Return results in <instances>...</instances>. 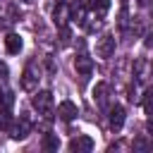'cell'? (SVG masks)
Masks as SVG:
<instances>
[{
    "label": "cell",
    "instance_id": "6",
    "mask_svg": "<svg viewBox=\"0 0 153 153\" xmlns=\"http://www.w3.org/2000/svg\"><path fill=\"white\" fill-rule=\"evenodd\" d=\"M69 19H72V10H69V7L65 5V2H57V7H55V12H53V22H55V26H60V29H65Z\"/></svg>",
    "mask_w": 153,
    "mask_h": 153
},
{
    "label": "cell",
    "instance_id": "5",
    "mask_svg": "<svg viewBox=\"0 0 153 153\" xmlns=\"http://www.w3.org/2000/svg\"><path fill=\"white\" fill-rule=\"evenodd\" d=\"M19 84H22V88H24V91H36V88H38V72L29 65V67L22 72Z\"/></svg>",
    "mask_w": 153,
    "mask_h": 153
},
{
    "label": "cell",
    "instance_id": "21",
    "mask_svg": "<svg viewBox=\"0 0 153 153\" xmlns=\"http://www.w3.org/2000/svg\"><path fill=\"white\" fill-rule=\"evenodd\" d=\"M0 96H2V93H0Z\"/></svg>",
    "mask_w": 153,
    "mask_h": 153
},
{
    "label": "cell",
    "instance_id": "9",
    "mask_svg": "<svg viewBox=\"0 0 153 153\" xmlns=\"http://www.w3.org/2000/svg\"><path fill=\"white\" fill-rule=\"evenodd\" d=\"M74 69H76V74L88 76V74L93 72V62H91V57H86V55H76V57H74Z\"/></svg>",
    "mask_w": 153,
    "mask_h": 153
},
{
    "label": "cell",
    "instance_id": "10",
    "mask_svg": "<svg viewBox=\"0 0 153 153\" xmlns=\"http://www.w3.org/2000/svg\"><path fill=\"white\" fill-rule=\"evenodd\" d=\"M57 115H60L65 122H69V120L76 117V105H74L72 100H62V103L57 105Z\"/></svg>",
    "mask_w": 153,
    "mask_h": 153
},
{
    "label": "cell",
    "instance_id": "7",
    "mask_svg": "<svg viewBox=\"0 0 153 153\" xmlns=\"http://www.w3.org/2000/svg\"><path fill=\"white\" fill-rule=\"evenodd\" d=\"M108 120H110V129L112 131H120L122 124H124V108L122 105H112L108 110Z\"/></svg>",
    "mask_w": 153,
    "mask_h": 153
},
{
    "label": "cell",
    "instance_id": "18",
    "mask_svg": "<svg viewBox=\"0 0 153 153\" xmlns=\"http://www.w3.org/2000/svg\"><path fill=\"white\" fill-rule=\"evenodd\" d=\"M136 2H139V5H141V7H146V5H151V2H153V0H136Z\"/></svg>",
    "mask_w": 153,
    "mask_h": 153
},
{
    "label": "cell",
    "instance_id": "1",
    "mask_svg": "<svg viewBox=\"0 0 153 153\" xmlns=\"http://www.w3.org/2000/svg\"><path fill=\"white\" fill-rule=\"evenodd\" d=\"M31 105H33V110H38V115L53 117L55 105H53V93L50 91H36V96L31 98Z\"/></svg>",
    "mask_w": 153,
    "mask_h": 153
},
{
    "label": "cell",
    "instance_id": "11",
    "mask_svg": "<svg viewBox=\"0 0 153 153\" xmlns=\"http://www.w3.org/2000/svg\"><path fill=\"white\" fill-rule=\"evenodd\" d=\"M5 50H7L10 55H17V53L22 50V38H19L17 33H7V36H5Z\"/></svg>",
    "mask_w": 153,
    "mask_h": 153
},
{
    "label": "cell",
    "instance_id": "12",
    "mask_svg": "<svg viewBox=\"0 0 153 153\" xmlns=\"http://www.w3.org/2000/svg\"><path fill=\"white\" fill-rule=\"evenodd\" d=\"M43 148H45V151H57V148H60V139H57V134H45V139H43Z\"/></svg>",
    "mask_w": 153,
    "mask_h": 153
},
{
    "label": "cell",
    "instance_id": "19",
    "mask_svg": "<svg viewBox=\"0 0 153 153\" xmlns=\"http://www.w3.org/2000/svg\"><path fill=\"white\" fill-rule=\"evenodd\" d=\"M151 72H153V62H151Z\"/></svg>",
    "mask_w": 153,
    "mask_h": 153
},
{
    "label": "cell",
    "instance_id": "3",
    "mask_svg": "<svg viewBox=\"0 0 153 153\" xmlns=\"http://www.w3.org/2000/svg\"><path fill=\"white\" fill-rule=\"evenodd\" d=\"M29 134H31V120H29L26 115H22V117L10 127V136L19 141V139H26Z\"/></svg>",
    "mask_w": 153,
    "mask_h": 153
},
{
    "label": "cell",
    "instance_id": "15",
    "mask_svg": "<svg viewBox=\"0 0 153 153\" xmlns=\"http://www.w3.org/2000/svg\"><path fill=\"white\" fill-rule=\"evenodd\" d=\"M143 67H146V62H143V60H136V62H134V72H136V79H141V72H143Z\"/></svg>",
    "mask_w": 153,
    "mask_h": 153
},
{
    "label": "cell",
    "instance_id": "20",
    "mask_svg": "<svg viewBox=\"0 0 153 153\" xmlns=\"http://www.w3.org/2000/svg\"><path fill=\"white\" fill-rule=\"evenodd\" d=\"M24 2H31V0H24Z\"/></svg>",
    "mask_w": 153,
    "mask_h": 153
},
{
    "label": "cell",
    "instance_id": "4",
    "mask_svg": "<svg viewBox=\"0 0 153 153\" xmlns=\"http://www.w3.org/2000/svg\"><path fill=\"white\" fill-rule=\"evenodd\" d=\"M67 148H69L72 153H88V151H93V139L86 136V134H79V136H74V139L69 141Z\"/></svg>",
    "mask_w": 153,
    "mask_h": 153
},
{
    "label": "cell",
    "instance_id": "17",
    "mask_svg": "<svg viewBox=\"0 0 153 153\" xmlns=\"http://www.w3.org/2000/svg\"><path fill=\"white\" fill-rule=\"evenodd\" d=\"M146 45H153V33H148V36H146Z\"/></svg>",
    "mask_w": 153,
    "mask_h": 153
},
{
    "label": "cell",
    "instance_id": "13",
    "mask_svg": "<svg viewBox=\"0 0 153 153\" xmlns=\"http://www.w3.org/2000/svg\"><path fill=\"white\" fill-rule=\"evenodd\" d=\"M143 110L148 115H153V86H148L146 93H143Z\"/></svg>",
    "mask_w": 153,
    "mask_h": 153
},
{
    "label": "cell",
    "instance_id": "16",
    "mask_svg": "<svg viewBox=\"0 0 153 153\" xmlns=\"http://www.w3.org/2000/svg\"><path fill=\"white\" fill-rule=\"evenodd\" d=\"M146 131H148V136L153 139V115L148 117V122H146Z\"/></svg>",
    "mask_w": 153,
    "mask_h": 153
},
{
    "label": "cell",
    "instance_id": "14",
    "mask_svg": "<svg viewBox=\"0 0 153 153\" xmlns=\"http://www.w3.org/2000/svg\"><path fill=\"white\" fill-rule=\"evenodd\" d=\"M131 146H134L136 151H148V148H151V141H146L143 136H139V139H134V141H131Z\"/></svg>",
    "mask_w": 153,
    "mask_h": 153
},
{
    "label": "cell",
    "instance_id": "8",
    "mask_svg": "<svg viewBox=\"0 0 153 153\" xmlns=\"http://www.w3.org/2000/svg\"><path fill=\"white\" fill-rule=\"evenodd\" d=\"M108 98H110V86L105 81H98L93 86V100L100 105V108H108Z\"/></svg>",
    "mask_w": 153,
    "mask_h": 153
},
{
    "label": "cell",
    "instance_id": "2",
    "mask_svg": "<svg viewBox=\"0 0 153 153\" xmlns=\"http://www.w3.org/2000/svg\"><path fill=\"white\" fill-rule=\"evenodd\" d=\"M96 55L103 57V60H110V57L115 55V36L103 33V36L96 41Z\"/></svg>",
    "mask_w": 153,
    "mask_h": 153
}]
</instances>
